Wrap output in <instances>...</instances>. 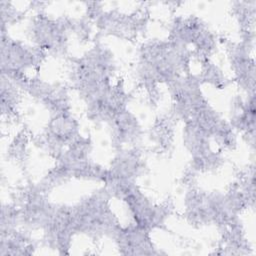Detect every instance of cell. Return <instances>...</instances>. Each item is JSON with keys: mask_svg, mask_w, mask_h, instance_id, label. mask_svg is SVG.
<instances>
[{"mask_svg": "<svg viewBox=\"0 0 256 256\" xmlns=\"http://www.w3.org/2000/svg\"><path fill=\"white\" fill-rule=\"evenodd\" d=\"M108 197L109 193L103 189L71 209L75 232L90 236H115L120 226L109 208Z\"/></svg>", "mask_w": 256, "mask_h": 256, "instance_id": "1", "label": "cell"}, {"mask_svg": "<svg viewBox=\"0 0 256 256\" xmlns=\"http://www.w3.org/2000/svg\"><path fill=\"white\" fill-rule=\"evenodd\" d=\"M42 50L12 40L1 27V75L9 78L16 85L25 79L24 73L34 68L40 61Z\"/></svg>", "mask_w": 256, "mask_h": 256, "instance_id": "2", "label": "cell"}, {"mask_svg": "<svg viewBox=\"0 0 256 256\" xmlns=\"http://www.w3.org/2000/svg\"><path fill=\"white\" fill-rule=\"evenodd\" d=\"M71 23L39 15L33 22L31 33L37 47L42 51L60 53L66 49L67 31Z\"/></svg>", "mask_w": 256, "mask_h": 256, "instance_id": "3", "label": "cell"}, {"mask_svg": "<svg viewBox=\"0 0 256 256\" xmlns=\"http://www.w3.org/2000/svg\"><path fill=\"white\" fill-rule=\"evenodd\" d=\"M135 220V224L150 231L160 227L168 217L169 208L165 205H154L136 186L124 199Z\"/></svg>", "mask_w": 256, "mask_h": 256, "instance_id": "4", "label": "cell"}, {"mask_svg": "<svg viewBox=\"0 0 256 256\" xmlns=\"http://www.w3.org/2000/svg\"><path fill=\"white\" fill-rule=\"evenodd\" d=\"M44 137L48 148L58 156L65 146L79 137L78 123L69 113L55 115L48 124Z\"/></svg>", "mask_w": 256, "mask_h": 256, "instance_id": "5", "label": "cell"}, {"mask_svg": "<svg viewBox=\"0 0 256 256\" xmlns=\"http://www.w3.org/2000/svg\"><path fill=\"white\" fill-rule=\"evenodd\" d=\"M114 238L122 254H156L149 231L138 226L131 225L126 228H119Z\"/></svg>", "mask_w": 256, "mask_h": 256, "instance_id": "6", "label": "cell"}, {"mask_svg": "<svg viewBox=\"0 0 256 256\" xmlns=\"http://www.w3.org/2000/svg\"><path fill=\"white\" fill-rule=\"evenodd\" d=\"M113 139L117 144H129L140 137V125L137 118L126 109L118 112L111 120Z\"/></svg>", "mask_w": 256, "mask_h": 256, "instance_id": "7", "label": "cell"}, {"mask_svg": "<svg viewBox=\"0 0 256 256\" xmlns=\"http://www.w3.org/2000/svg\"><path fill=\"white\" fill-rule=\"evenodd\" d=\"M143 169L140 154L136 150H126L120 152L113 160L108 175L120 179L134 181Z\"/></svg>", "mask_w": 256, "mask_h": 256, "instance_id": "8", "label": "cell"}, {"mask_svg": "<svg viewBox=\"0 0 256 256\" xmlns=\"http://www.w3.org/2000/svg\"><path fill=\"white\" fill-rule=\"evenodd\" d=\"M18 86L9 78L1 75V112L2 116L10 117L17 112L19 103Z\"/></svg>", "mask_w": 256, "mask_h": 256, "instance_id": "9", "label": "cell"}, {"mask_svg": "<svg viewBox=\"0 0 256 256\" xmlns=\"http://www.w3.org/2000/svg\"><path fill=\"white\" fill-rule=\"evenodd\" d=\"M30 248H33L32 244L27 240L25 236L17 233V231L1 236L0 243V255H24L30 254L32 251Z\"/></svg>", "mask_w": 256, "mask_h": 256, "instance_id": "10", "label": "cell"}, {"mask_svg": "<svg viewBox=\"0 0 256 256\" xmlns=\"http://www.w3.org/2000/svg\"><path fill=\"white\" fill-rule=\"evenodd\" d=\"M21 220L20 210L15 206L4 204L1 210V236L9 235L16 231L18 222Z\"/></svg>", "mask_w": 256, "mask_h": 256, "instance_id": "11", "label": "cell"}, {"mask_svg": "<svg viewBox=\"0 0 256 256\" xmlns=\"http://www.w3.org/2000/svg\"><path fill=\"white\" fill-rule=\"evenodd\" d=\"M202 80L215 86H220L223 83L221 71L217 66L213 65V63H210L207 59H205L203 62Z\"/></svg>", "mask_w": 256, "mask_h": 256, "instance_id": "12", "label": "cell"}, {"mask_svg": "<svg viewBox=\"0 0 256 256\" xmlns=\"http://www.w3.org/2000/svg\"><path fill=\"white\" fill-rule=\"evenodd\" d=\"M20 17V13L8 2H1V23L2 27L6 28V26L10 23H14Z\"/></svg>", "mask_w": 256, "mask_h": 256, "instance_id": "13", "label": "cell"}, {"mask_svg": "<svg viewBox=\"0 0 256 256\" xmlns=\"http://www.w3.org/2000/svg\"><path fill=\"white\" fill-rule=\"evenodd\" d=\"M26 150V144L23 142V137H17L11 143L9 152L14 158H21L23 157V152Z\"/></svg>", "mask_w": 256, "mask_h": 256, "instance_id": "14", "label": "cell"}]
</instances>
